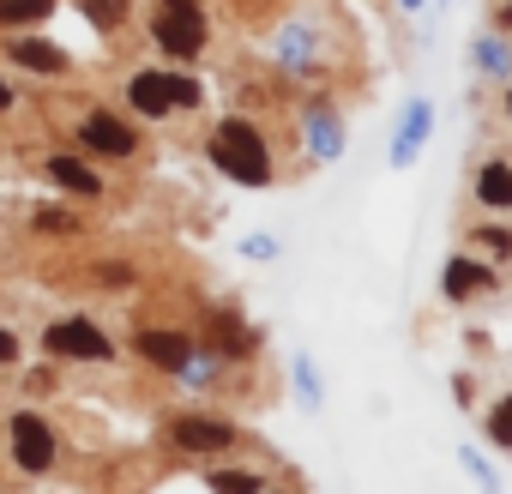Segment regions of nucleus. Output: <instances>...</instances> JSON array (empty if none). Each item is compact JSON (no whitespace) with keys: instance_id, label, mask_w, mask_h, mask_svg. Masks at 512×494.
<instances>
[{"instance_id":"obj_1","label":"nucleus","mask_w":512,"mask_h":494,"mask_svg":"<svg viewBox=\"0 0 512 494\" xmlns=\"http://www.w3.org/2000/svg\"><path fill=\"white\" fill-rule=\"evenodd\" d=\"M211 157H217L235 181H247V187H260V181L272 175L266 145H260V133H253L247 121H223V127H217V139H211Z\"/></svg>"},{"instance_id":"obj_2","label":"nucleus","mask_w":512,"mask_h":494,"mask_svg":"<svg viewBox=\"0 0 512 494\" xmlns=\"http://www.w3.org/2000/svg\"><path fill=\"white\" fill-rule=\"evenodd\" d=\"M157 43L169 55H199L205 43V19H199V0H157V19H151Z\"/></svg>"},{"instance_id":"obj_3","label":"nucleus","mask_w":512,"mask_h":494,"mask_svg":"<svg viewBox=\"0 0 512 494\" xmlns=\"http://www.w3.org/2000/svg\"><path fill=\"white\" fill-rule=\"evenodd\" d=\"M175 103H181V109L199 103V85H193V79H163V73H139V79H133V109L169 115Z\"/></svg>"},{"instance_id":"obj_4","label":"nucleus","mask_w":512,"mask_h":494,"mask_svg":"<svg viewBox=\"0 0 512 494\" xmlns=\"http://www.w3.org/2000/svg\"><path fill=\"white\" fill-rule=\"evenodd\" d=\"M49 350L55 356H79V362H103L109 338L97 326H85V320H61V326H49Z\"/></svg>"},{"instance_id":"obj_5","label":"nucleus","mask_w":512,"mask_h":494,"mask_svg":"<svg viewBox=\"0 0 512 494\" xmlns=\"http://www.w3.org/2000/svg\"><path fill=\"white\" fill-rule=\"evenodd\" d=\"M13 458H19L25 470H49V458H55V434H49L37 416H19V422H13Z\"/></svg>"},{"instance_id":"obj_6","label":"nucleus","mask_w":512,"mask_h":494,"mask_svg":"<svg viewBox=\"0 0 512 494\" xmlns=\"http://www.w3.org/2000/svg\"><path fill=\"white\" fill-rule=\"evenodd\" d=\"M175 440H181L187 452H223L235 434H229L223 422H199V416H181V422H175Z\"/></svg>"},{"instance_id":"obj_7","label":"nucleus","mask_w":512,"mask_h":494,"mask_svg":"<svg viewBox=\"0 0 512 494\" xmlns=\"http://www.w3.org/2000/svg\"><path fill=\"white\" fill-rule=\"evenodd\" d=\"M85 145H91V151H109V157H127V151H133V133H127L115 115H91V121H85Z\"/></svg>"},{"instance_id":"obj_8","label":"nucleus","mask_w":512,"mask_h":494,"mask_svg":"<svg viewBox=\"0 0 512 494\" xmlns=\"http://www.w3.org/2000/svg\"><path fill=\"white\" fill-rule=\"evenodd\" d=\"M139 350H145L157 368H187V356H193V344H187L181 332H145Z\"/></svg>"},{"instance_id":"obj_9","label":"nucleus","mask_w":512,"mask_h":494,"mask_svg":"<svg viewBox=\"0 0 512 494\" xmlns=\"http://www.w3.org/2000/svg\"><path fill=\"white\" fill-rule=\"evenodd\" d=\"M13 61H19V67H31V73H61V67H67V55H61V49L31 43V37H19V43H13Z\"/></svg>"},{"instance_id":"obj_10","label":"nucleus","mask_w":512,"mask_h":494,"mask_svg":"<svg viewBox=\"0 0 512 494\" xmlns=\"http://www.w3.org/2000/svg\"><path fill=\"white\" fill-rule=\"evenodd\" d=\"M49 175H55L61 187H73V193H97V175H91L85 163H73V157H49Z\"/></svg>"},{"instance_id":"obj_11","label":"nucleus","mask_w":512,"mask_h":494,"mask_svg":"<svg viewBox=\"0 0 512 494\" xmlns=\"http://www.w3.org/2000/svg\"><path fill=\"white\" fill-rule=\"evenodd\" d=\"M488 284V272L476 266V260H452L446 266V296H470V290H482Z\"/></svg>"},{"instance_id":"obj_12","label":"nucleus","mask_w":512,"mask_h":494,"mask_svg":"<svg viewBox=\"0 0 512 494\" xmlns=\"http://www.w3.org/2000/svg\"><path fill=\"white\" fill-rule=\"evenodd\" d=\"M476 187H482V199H488V205H512V169H506V163H488Z\"/></svg>"},{"instance_id":"obj_13","label":"nucleus","mask_w":512,"mask_h":494,"mask_svg":"<svg viewBox=\"0 0 512 494\" xmlns=\"http://www.w3.org/2000/svg\"><path fill=\"white\" fill-rule=\"evenodd\" d=\"M55 0H0V25H25V19H43Z\"/></svg>"},{"instance_id":"obj_14","label":"nucleus","mask_w":512,"mask_h":494,"mask_svg":"<svg viewBox=\"0 0 512 494\" xmlns=\"http://www.w3.org/2000/svg\"><path fill=\"white\" fill-rule=\"evenodd\" d=\"M121 13H127V0H85V19H91V25H103V31H115V25H121Z\"/></svg>"},{"instance_id":"obj_15","label":"nucleus","mask_w":512,"mask_h":494,"mask_svg":"<svg viewBox=\"0 0 512 494\" xmlns=\"http://www.w3.org/2000/svg\"><path fill=\"white\" fill-rule=\"evenodd\" d=\"M211 488H217V494H260V482H253L247 470H217Z\"/></svg>"},{"instance_id":"obj_16","label":"nucleus","mask_w":512,"mask_h":494,"mask_svg":"<svg viewBox=\"0 0 512 494\" xmlns=\"http://www.w3.org/2000/svg\"><path fill=\"white\" fill-rule=\"evenodd\" d=\"M488 434H494L500 446H512V398H500V404H494V416H488Z\"/></svg>"},{"instance_id":"obj_17","label":"nucleus","mask_w":512,"mask_h":494,"mask_svg":"<svg viewBox=\"0 0 512 494\" xmlns=\"http://www.w3.org/2000/svg\"><path fill=\"white\" fill-rule=\"evenodd\" d=\"M13 356H19V344H13L7 332H0V362H13Z\"/></svg>"},{"instance_id":"obj_18","label":"nucleus","mask_w":512,"mask_h":494,"mask_svg":"<svg viewBox=\"0 0 512 494\" xmlns=\"http://www.w3.org/2000/svg\"><path fill=\"white\" fill-rule=\"evenodd\" d=\"M0 103H13V91H7V85H0Z\"/></svg>"},{"instance_id":"obj_19","label":"nucleus","mask_w":512,"mask_h":494,"mask_svg":"<svg viewBox=\"0 0 512 494\" xmlns=\"http://www.w3.org/2000/svg\"><path fill=\"white\" fill-rule=\"evenodd\" d=\"M506 109H512V97H506Z\"/></svg>"}]
</instances>
